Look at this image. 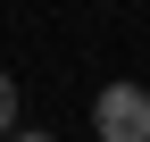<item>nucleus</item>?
I'll list each match as a JSON object with an SVG mask.
<instances>
[{"label":"nucleus","instance_id":"f257e3e1","mask_svg":"<svg viewBox=\"0 0 150 142\" xmlns=\"http://www.w3.org/2000/svg\"><path fill=\"white\" fill-rule=\"evenodd\" d=\"M92 134L100 142H150V92L142 84H108L92 100Z\"/></svg>","mask_w":150,"mask_h":142},{"label":"nucleus","instance_id":"7ed1b4c3","mask_svg":"<svg viewBox=\"0 0 150 142\" xmlns=\"http://www.w3.org/2000/svg\"><path fill=\"white\" fill-rule=\"evenodd\" d=\"M17 142H50V134H17Z\"/></svg>","mask_w":150,"mask_h":142},{"label":"nucleus","instance_id":"f03ea898","mask_svg":"<svg viewBox=\"0 0 150 142\" xmlns=\"http://www.w3.org/2000/svg\"><path fill=\"white\" fill-rule=\"evenodd\" d=\"M8 126H17V84L0 75V134H8Z\"/></svg>","mask_w":150,"mask_h":142}]
</instances>
